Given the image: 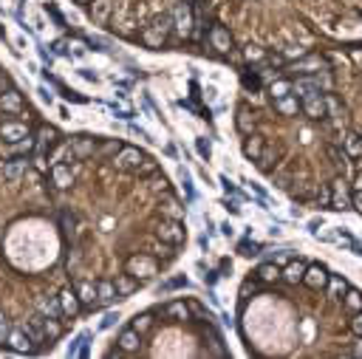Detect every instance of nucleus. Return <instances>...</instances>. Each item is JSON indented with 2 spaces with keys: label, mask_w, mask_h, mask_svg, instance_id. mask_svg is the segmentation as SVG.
Segmentation results:
<instances>
[{
  "label": "nucleus",
  "mask_w": 362,
  "mask_h": 359,
  "mask_svg": "<svg viewBox=\"0 0 362 359\" xmlns=\"http://www.w3.org/2000/svg\"><path fill=\"white\" fill-rule=\"evenodd\" d=\"M156 232H159V237H162L164 244H181V241H184V223L178 221V218L162 221Z\"/></svg>",
  "instance_id": "f257e3e1"
},
{
  "label": "nucleus",
  "mask_w": 362,
  "mask_h": 359,
  "mask_svg": "<svg viewBox=\"0 0 362 359\" xmlns=\"http://www.w3.org/2000/svg\"><path fill=\"white\" fill-rule=\"evenodd\" d=\"M142 161H144V156L136 147H122L114 158V164L119 170H142Z\"/></svg>",
  "instance_id": "f03ea898"
},
{
  "label": "nucleus",
  "mask_w": 362,
  "mask_h": 359,
  "mask_svg": "<svg viewBox=\"0 0 362 359\" xmlns=\"http://www.w3.org/2000/svg\"><path fill=\"white\" fill-rule=\"evenodd\" d=\"M6 345L12 348L15 353H34L37 351V345L29 339V334L23 328H17V331H9V337H6Z\"/></svg>",
  "instance_id": "7ed1b4c3"
},
{
  "label": "nucleus",
  "mask_w": 362,
  "mask_h": 359,
  "mask_svg": "<svg viewBox=\"0 0 362 359\" xmlns=\"http://www.w3.org/2000/svg\"><path fill=\"white\" fill-rule=\"evenodd\" d=\"M173 26H176V31L181 37H187L192 31V12L187 3H178V6L173 9Z\"/></svg>",
  "instance_id": "20e7f679"
},
{
  "label": "nucleus",
  "mask_w": 362,
  "mask_h": 359,
  "mask_svg": "<svg viewBox=\"0 0 362 359\" xmlns=\"http://www.w3.org/2000/svg\"><path fill=\"white\" fill-rule=\"evenodd\" d=\"M300 283H305L308 288H323V286L328 283V272H326V266H320V263L305 266L303 280H300Z\"/></svg>",
  "instance_id": "39448f33"
},
{
  "label": "nucleus",
  "mask_w": 362,
  "mask_h": 359,
  "mask_svg": "<svg viewBox=\"0 0 362 359\" xmlns=\"http://www.w3.org/2000/svg\"><path fill=\"white\" fill-rule=\"evenodd\" d=\"M300 102H303V110H305L308 119H323V116L328 113V105L320 94H312V96H305V99H300Z\"/></svg>",
  "instance_id": "423d86ee"
},
{
  "label": "nucleus",
  "mask_w": 362,
  "mask_h": 359,
  "mask_svg": "<svg viewBox=\"0 0 362 359\" xmlns=\"http://www.w3.org/2000/svg\"><path fill=\"white\" fill-rule=\"evenodd\" d=\"M29 136V128L23 122H6V125H0V139L6 144H15V142H20V139H26Z\"/></svg>",
  "instance_id": "0eeeda50"
},
{
  "label": "nucleus",
  "mask_w": 362,
  "mask_h": 359,
  "mask_svg": "<svg viewBox=\"0 0 362 359\" xmlns=\"http://www.w3.org/2000/svg\"><path fill=\"white\" fill-rule=\"evenodd\" d=\"M331 209H337V212H342V209H351V198H348L345 193V181L337 178L334 181V190H331V204H328Z\"/></svg>",
  "instance_id": "6e6552de"
},
{
  "label": "nucleus",
  "mask_w": 362,
  "mask_h": 359,
  "mask_svg": "<svg viewBox=\"0 0 362 359\" xmlns=\"http://www.w3.org/2000/svg\"><path fill=\"white\" fill-rule=\"evenodd\" d=\"M60 306H63V314L65 317L79 314V309H82V303H79V297H77L74 288H63V291H60Z\"/></svg>",
  "instance_id": "1a4fd4ad"
},
{
  "label": "nucleus",
  "mask_w": 362,
  "mask_h": 359,
  "mask_svg": "<svg viewBox=\"0 0 362 359\" xmlns=\"http://www.w3.org/2000/svg\"><path fill=\"white\" fill-rule=\"evenodd\" d=\"M20 328L26 331V334H29V339H31V342L37 345V348H40V345L45 342V331H43V314H37L34 320H29V323H23Z\"/></svg>",
  "instance_id": "9d476101"
},
{
  "label": "nucleus",
  "mask_w": 362,
  "mask_h": 359,
  "mask_svg": "<svg viewBox=\"0 0 362 359\" xmlns=\"http://www.w3.org/2000/svg\"><path fill=\"white\" fill-rule=\"evenodd\" d=\"M210 43H213L215 51H221V54H227L229 48H232V37H229L227 29H221V26H215L213 31H210Z\"/></svg>",
  "instance_id": "9b49d317"
},
{
  "label": "nucleus",
  "mask_w": 362,
  "mask_h": 359,
  "mask_svg": "<svg viewBox=\"0 0 362 359\" xmlns=\"http://www.w3.org/2000/svg\"><path fill=\"white\" fill-rule=\"evenodd\" d=\"M51 181H54L60 190H68V187L74 184V172H71V167L54 164V170H51Z\"/></svg>",
  "instance_id": "f8f14e48"
},
{
  "label": "nucleus",
  "mask_w": 362,
  "mask_h": 359,
  "mask_svg": "<svg viewBox=\"0 0 362 359\" xmlns=\"http://www.w3.org/2000/svg\"><path fill=\"white\" fill-rule=\"evenodd\" d=\"M128 272H130V274H136V277H139V274H142V277H147V274L156 272V263H153L150 258H130Z\"/></svg>",
  "instance_id": "ddd939ff"
},
{
  "label": "nucleus",
  "mask_w": 362,
  "mask_h": 359,
  "mask_svg": "<svg viewBox=\"0 0 362 359\" xmlns=\"http://www.w3.org/2000/svg\"><path fill=\"white\" fill-rule=\"evenodd\" d=\"M0 108L6 110V113H20L23 110V99L17 91H3L0 94Z\"/></svg>",
  "instance_id": "4468645a"
},
{
  "label": "nucleus",
  "mask_w": 362,
  "mask_h": 359,
  "mask_svg": "<svg viewBox=\"0 0 362 359\" xmlns=\"http://www.w3.org/2000/svg\"><path fill=\"white\" fill-rule=\"evenodd\" d=\"M139 342H142V337H139V331L136 328H125L119 334V348L122 351H128V353L139 351Z\"/></svg>",
  "instance_id": "2eb2a0df"
},
{
  "label": "nucleus",
  "mask_w": 362,
  "mask_h": 359,
  "mask_svg": "<svg viewBox=\"0 0 362 359\" xmlns=\"http://www.w3.org/2000/svg\"><path fill=\"white\" fill-rule=\"evenodd\" d=\"M162 311H164V317H170V320H190V306H187V303H181V300L167 303Z\"/></svg>",
  "instance_id": "dca6fc26"
},
{
  "label": "nucleus",
  "mask_w": 362,
  "mask_h": 359,
  "mask_svg": "<svg viewBox=\"0 0 362 359\" xmlns=\"http://www.w3.org/2000/svg\"><path fill=\"white\" fill-rule=\"evenodd\" d=\"M243 156L252 158V161H261V156H263V139L249 133V139L243 142Z\"/></svg>",
  "instance_id": "f3484780"
},
{
  "label": "nucleus",
  "mask_w": 362,
  "mask_h": 359,
  "mask_svg": "<svg viewBox=\"0 0 362 359\" xmlns=\"http://www.w3.org/2000/svg\"><path fill=\"white\" fill-rule=\"evenodd\" d=\"M26 170H29V156L15 158V161H9V164L3 167V175H6V178H20V175H23Z\"/></svg>",
  "instance_id": "a211bd4d"
},
{
  "label": "nucleus",
  "mask_w": 362,
  "mask_h": 359,
  "mask_svg": "<svg viewBox=\"0 0 362 359\" xmlns=\"http://www.w3.org/2000/svg\"><path fill=\"white\" fill-rule=\"evenodd\" d=\"M114 300H116V286L114 283H108V280L96 283V303H99V306H108V303H114Z\"/></svg>",
  "instance_id": "6ab92c4d"
},
{
  "label": "nucleus",
  "mask_w": 362,
  "mask_h": 359,
  "mask_svg": "<svg viewBox=\"0 0 362 359\" xmlns=\"http://www.w3.org/2000/svg\"><path fill=\"white\" fill-rule=\"evenodd\" d=\"M40 314L43 317H63V306H60V297H43L40 300Z\"/></svg>",
  "instance_id": "aec40b11"
},
{
  "label": "nucleus",
  "mask_w": 362,
  "mask_h": 359,
  "mask_svg": "<svg viewBox=\"0 0 362 359\" xmlns=\"http://www.w3.org/2000/svg\"><path fill=\"white\" fill-rule=\"evenodd\" d=\"M114 286H116V297H128V294H133L136 288H139V280L130 277V274H122Z\"/></svg>",
  "instance_id": "412c9836"
},
{
  "label": "nucleus",
  "mask_w": 362,
  "mask_h": 359,
  "mask_svg": "<svg viewBox=\"0 0 362 359\" xmlns=\"http://www.w3.org/2000/svg\"><path fill=\"white\" fill-rule=\"evenodd\" d=\"M275 108L280 110V113H286V116H294V113H297V108H300V99L294 94L280 96V99H275Z\"/></svg>",
  "instance_id": "4be33fe9"
},
{
  "label": "nucleus",
  "mask_w": 362,
  "mask_h": 359,
  "mask_svg": "<svg viewBox=\"0 0 362 359\" xmlns=\"http://www.w3.org/2000/svg\"><path fill=\"white\" fill-rule=\"evenodd\" d=\"M93 150H96V142H93V139H77L74 147H71V156L74 158H88Z\"/></svg>",
  "instance_id": "5701e85b"
},
{
  "label": "nucleus",
  "mask_w": 362,
  "mask_h": 359,
  "mask_svg": "<svg viewBox=\"0 0 362 359\" xmlns=\"http://www.w3.org/2000/svg\"><path fill=\"white\" fill-rule=\"evenodd\" d=\"M77 297H79V303H85V306H91V309L99 306V303H96V288H93V283H79Z\"/></svg>",
  "instance_id": "b1692460"
},
{
  "label": "nucleus",
  "mask_w": 362,
  "mask_h": 359,
  "mask_svg": "<svg viewBox=\"0 0 362 359\" xmlns=\"http://www.w3.org/2000/svg\"><path fill=\"white\" fill-rule=\"evenodd\" d=\"M303 272H305V266L297 260V263H289L283 269V277H286V283H300L303 280Z\"/></svg>",
  "instance_id": "393cba45"
},
{
  "label": "nucleus",
  "mask_w": 362,
  "mask_h": 359,
  "mask_svg": "<svg viewBox=\"0 0 362 359\" xmlns=\"http://www.w3.org/2000/svg\"><path fill=\"white\" fill-rule=\"evenodd\" d=\"M178 181H181V187H184V193H187V198H195V187H192V175H190V170L187 167H178Z\"/></svg>",
  "instance_id": "a878e982"
},
{
  "label": "nucleus",
  "mask_w": 362,
  "mask_h": 359,
  "mask_svg": "<svg viewBox=\"0 0 362 359\" xmlns=\"http://www.w3.org/2000/svg\"><path fill=\"white\" fill-rule=\"evenodd\" d=\"M269 91H272V96H275V99H280V96H289V94H291V82H289V79H275V82L269 85Z\"/></svg>",
  "instance_id": "bb28decb"
},
{
  "label": "nucleus",
  "mask_w": 362,
  "mask_h": 359,
  "mask_svg": "<svg viewBox=\"0 0 362 359\" xmlns=\"http://www.w3.org/2000/svg\"><path fill=\"white\" fill-rule=\"evenodd\" d=\"M257 277H261V280H277V277H280V269H277L275 260H272V263H263L261 269H257Z\"/></svg>",
  "instance_id": "cd10ccee"
},
{
  "label": "nucleus",
  "mask_w": 362,
  "mask_h": 359,
  "mask_svg": "<svg viewBox=\"0 0 362 359\" xmlns=\"http://www.w3.org/2000/svg\"><path fill=\"white\" fill-rule=\"evenodd\" d=\"M252 128H255V122H252L249 110H246V108H241V110H238V130L249 136V133H252Z\"/></svg>",
  "instance_id": "c85d7f7f"
},
{
  "label": "nucleus",
  "mask_w": 362,
  "mask_h": 359,
  "mask_svg": "<svg viewBox=\"0 0 362 359\" xmlns=\"http://www.w3.org/2000/svg\"><path fill=\"white\" fill-rule=\"evenodd\" d=\"M31 150H34V139L26 136V139H20V142L12 144V150H9V153H12V156H17V153H26V156H29Z\"/></svg>",
  "instance_id": "c756f323"
},
{
  "label": "nucleus",
  "mask_w": 362,
  "mask_h": 359,
  "mask_svg": "<svg viewBox=\"0 0 362 359\" xmlns=\"http://www.w3.org/2000/svg\"><path fill=\"white\" fill-rule=\"evenodd\" d=\"M195 150H198V156L204 158V161H210V156H213V144H210V139L198 136L195 139Z\"/></svg>",
  "instance_id": "7c9ffc66"
},
{
  "label": "nucleus",
  "mask_w": 362,
  "mask_h": 359,
  "mask_svg": "<svg viewBox=\"0 0 362 359\" xmlns=\"http://www.w3.org/2000/svg\"><path fill=\"white\" fill-rule=\"evenodd\" d=\"M164 37H167V34H162L159 29H147V31H144V43L153 45V48H159V45L164 43Z\"/></svg>",
  "instance_id": "2f4dec72"
},
{
  "label": "nucleus",
  "mask_w": 362,
  "mask_h": 359,
  "mask_svg": "<svg viewBox=\"0 0 362 359\" xmlns=\"http://www.w3.org/2000/svg\"><path fill=\"white\" fill-rule=\"evenodd\" d=\"M345 306L351 311H362V294L359 291H348L345 294Z\"/></svg>",
  "instance_id": "473e14b6"
},
{
  "label": "nucleus",
  "mask_w": 362,
  "mask_h": 359,
  "mask_svg": "<svg viewBox=\"0 0 362 359\" xmlns=\"http://www.w3.org/2000/svg\"><path fill=\"white\" fill-rule=\"evenodd\" d=\"M57 88H60V94H63L68 102H79V105H85V102H88L85 96H79L77 91H68V88H65V85H60V82H57Z\"/></svg>",
  "instance_id": "72a5a7b5"
},
{
  "label": "nucleus",
  "mask_w": 362,
  "mask_h": 359,
  "mask_svg": "<svg viewBox=\"0 0 362 359\" xmlns=\"http://www.w3.org/2000/svg\"><path fill=\"white\" fill-rule=\"evenodd\" d=\"M328 280H331V297L340 300V294H345V280H340V277H328Z\"/></svg>",
  "instance_id": "f704fd0d"
},
{
  "label": "nucleus",
  "mask_w": 362,
  "mask_h": 359,
  "mask_svg": "<svg viewBox=\"0 0 362 359\" xmlns=\"http://www.w3.org/2000/svg\"><path fill=\"white\" fill-rule=\"evenodd\" d=\"M150 323H153V320H150V314H136V320H133V325H130V328H136L139 334H142L144 328H150Z\"/></svg>",
  "instance_id": "c9c22d12"
},
{
  "label": "nucleus",
  "mask_w": 362,
  "mask_h": 359,
  "mask_svg": "<svg viewBox=\"0 0 362 359\" xmlns=\"http://www.w3.org/2000/svg\"><path fill=\"white\" fill-rule=\"evenodd\" d=\"M114 323H119V314H116V311H108V314L102 317V323H99V331L114 328Z\"/></svg>",
  "instance_id": "e433bc0d"
},
{
  "label": "nucleus",
  "mask_w": 362,
  "mask_h": 359,
  "mask_svg": "<svg viewBox=\"0 0 362 359\" xmlns=\"http://www.w3.org/2000/svg\"><path fill=\"white\" fill-rule=\"evenodd\" d=\"M241 255H246V258H252V255H261V244L243 241V244H241Z\"/></svg>",
  "instance_id": "4c0bfd02"
},
{
  "label": "nucleus",
  "mask_w": 362,
  "mask_h": 359,
  "mask_svg": "<svg viewBox=\"0 0 362 359\" xmlns=\"http://www.w3.org/2000/svg\"><path fill=\"white\" fill-rule=\"evenodd\" d=\"M345 144H348V153H351V156H359V153H362V142L356 136H348Z\"/></svg>",
  "instance_id": "58836bf2"
},
{
  "label": "nucleus",
  "mask_w": 362,
  "mask_h": 359,
  "mask_svg": "<svg viewBox=\"0 0 362 359\" xmlns=\"http://www.w3.org/2000/svg\"><path fill=\"white\" fill-rule=\"evenodd\" d=\"M314 85L323 88V91H331V77H328V74H317V77H314Z\"/></svg>",
  "instance_id": "ea45409f"
},
{
  "label": "nucleus",
  "mask_w": 362,
  "mask_h": 359,
  "mask_svg": "<svg viewBox=\"0 0 362 359\" xmlns=\"http://www.w3.org/2000/svg\"><path fill=\"white\" fill-rule=\"evenodd\" d=\"M68 54H71V57H85L88 54V48H85V43H68Z\"/></svg>",
  "instance_id": "a19ab883"
},
{
  "label": "nucleus",
  "mask_w": 362,
  "mask_h": 359,
  "mask_svg": "<svg viewBox=\"0 0 362 359\" xmlns=\"http://www.w3.org/2000/svg\"><path fill=\"white\" fill-rule=\"evenodd\" d=\"M164 212H167V215H170V218H178V221H181V212H184V209L178 207L176 201H167V207H164Z\"/></svg>",
  "instance_id": "79ce46f5"
},
{
  "label": "nucleus",
  "mask_w": 362,
  "mask_h": 359,
  "mask_svg": "<svg viewBox=\"0 0 362 359\" xmlns=\"http://www.w3.org/2000/svg\"><path fill=\"white\" fill-rule=\"evenodd\" d=\"M130 133H133V136H139V139H144V142H156V139H153V136H150V133H147V130H144V128H136V125H130Z\"/></svg>",
  "instance_id": "37998d69"
},
{
  "label": "nucleus",
  "mask_w": 362,
  "mask_h": 359,
  "mask_svg": "<svg viewBox=\"0 0 362 359\" xmlns=\"http://www.w3.org/2000/svg\"><path fill=\"white\" fill-rule=\"evenodd\" d=\"M331 158H334V164H342V170H345V161H348L345 153H340L337 147H331Z\"/></svg>",
  "instance_id": "c03bdc74"
},
{
  "label": "nucleus",
  "mask_w": 362,
  "mask_h": 359,
  "mask_svg": "<svg viewBox=\"0 0 362 359\" xmlns=\"http://www.w3.org/2000/svg\"><path fill=\"white\" fill-rule=\"evenodd\" d=\"M351 328H354L356 337H362V311H356V317H354V323H351Z\"/></svg>",
  "instance_id": "a18cd8bd"
},
{
  "label": "nucleus",
  "mask_w": 362,
  "mask_h": 359,
  "mask_svg": "<svg viewBox=\"0 0 362 359\" xmlns=\"http://www.w3.org/2000/svg\"><path fill=\"white\" fill-rule=\"evenodd\" d=\"M93 15H96V20H99V23L108 17V3H105V0H102L99 6H96V12H93Z\"/></svg>",
  "instance_id": "49530a36"
},
{
  "label": "nucleus",
  "mask_w": 362,
  "mask_h": 359,
  "mask_svg": "<svg viewBox=\"0 0 362 359\" xmlns=\"http://www.w3.org/2000/svg\"><path fill=\"white\" fill-rule=\"evenodd\" d=\"M79 77H82V79H88V82H99V77H96V74H91V71H88V68H79Z\"/></svg>",
  "instance_id": "de8ad7c7"
},
{
  "label": "nucleus",
  "mask_w": 362,
  "mask_h": 359,
  "mask_svg": "<svg viewBox=\"0 0 362 359\" xmlns=\"http://www.w3.org/2000/svg\"><path fill=\"white\" fill-rule=\"evenodd\" d=\"M221 235H224V237H232V235H235V226H232L229 221H224V223H221Z\"/></svg>",
  "instance_id": "09e8293b"
},
{
  "label": "nucleus",
  "mask_w": 362,
  "mask_h": 359,
  "mask_svg": "<svg viewBox=\"0 0 362 359\" xmlns=\"http://www.w3.org/2000/svg\"><path fill=\"white\" fill-rule=\"evenodd\" d=\"M6 337H9V325H6V320H3V314H0V345L6 342Z\"/></svg>",
  "instance_id": "8fccbe9b"
},
{
  "label": "nucleus",
  "mask_w": 362,
  "mask_h": 359,
  "mask_svg": "<svg viewBox=\"0 0 362 359\" xmlns=\"http://www.w3.org/2000/svg\"><path fill=\"white\" fill-rule=\"evenodd\" d=\"M320 226H323V218H312L308 221V232H314V235L320 232Z\"/></svg>",
  "instance_id": "3c124183"
},
{
  "label": "nucleus",
  "mask_w": 362,
  "mask_h": 359,
  "mask_svg": "<svg viewBox=\"0 0 362 359\" xmlns=\"http://www.w3.org/2000/svg\"><path fill=\"white\" fill-rule=\"evenodd\" d=\"M286 57H303V48H300V45H289V48H286Z\"/></svg>",
  "instance_id": "603ef678"
},
{
  "label": "nucleus",
  "mask_w": 362,
  "mask_h": 359,
  "mask_svg": "<svg viewBox=\"0 0 362 359\" xmlns=\"http://www.w3.org/2000/svg\"><path fill=\"white\" fill-rule=\"evenodd\" d=\"M351 207H354L356 212H362V190H356V195H354V201H351Z\"/></svg>",
  "instance_id": "864d4df0"
},
{
  "label": "nucleus",
  "mask_w": 362,
  "mask_h": 359,
  "mask_svg": "<svg viewBox=\"0 0 362 359\" xmlns=\"http://www.w3.org/2000/svg\"><path fill=\"white\" fill-rule=\"evenodd\" d=\"M320 201L326 204V207L331 204V190H328V187H323V190H320Z\"/></svg>",
  "instance_id": "5fc2aeb1"
},
{
  "label": "nucleus",
  "mask_w": 362,
  "mask_h": 359,
  "mask_svg": "<svg viewBox=\"0 0 362 359\" xmlns=\"http://www.w3.org/2000/svg\"><path fill=\"white\" fill-rule=\"evenodd\" d=\"M218 181H221V184H224V190H227V193H232V195H235V193H238V190H235V187H232V181H229V178H227V175H221V178H218Z\"/></svg>",
  "instance_id": "6e6d98bb"
},
{
  "label": "nucleus",
  "mask_w": 362,
  "mask_h": 359,
  "mask_svg": "<svg viewBox=\"0 0 362 359\" xmlns=\"http://www.w3.org/2000/svg\"><path fill=\"white\" fill-rule=\"evenodd\" d=\"M348 249L354 252V255H359V258H362V244H359V241H356V237H354V241H351V244H348Z\"/></svg>",
  "instance_id": "4d7b16f0"
},
{
  "label": "nucleus",
  "mask_w": 362,
  "mask_h": 359,
  "mask_svg": "<svg viewBox=\"0 0 362 359\" xmlns=\"http://www.w3.org/2000/svg\"><path fill=\"white\" fill-rule=\"evenodd\" d=\"M275 184H277L280 190H289V178H286V175H277V178H275Z\"/></svg>",
  "instance_id": "13d9d810"
},
{
  "label": "nucleus",
  "mask_w": 362,
  "mask_h": 359,
  "mask_svg": "<svg viewBox=\"0 0 362 359\" xmlns=\"http://www.w3.org/2000/svg\"><path fill=\"white\" fill-rule=\"evenodd\" d=\"M204 280L210 283V286H215V280H218V272H206V274H204Z\"/></svg>",
  "instance_id": "bf43d9fd"
},
{
  "label": "nucleus",
  "mask_w": 362,
  "mask_h": 359,
  "mask_svg": "<svg viewBox=\"0 0 362 359\" xmlns=\"http://www.w3.org/2000/svg\"><path fill=\"white\" fill-rule=\"evenodd\" d=\"M224 204H227V209H229V212H232V215H238V212H241V207H238V204H235V201H224Z\"/></svg>",
  "instance_id": "052dcab7"
},
{
  "label": "nucleus",
  "mask_w": 362,
  "mask_h": 359,
  "mask_svg": "<svg viewBox=\"0 0 362 359\" xmlns=\"http://www.w3.org/2000/svg\"><path fill=\"white\" fill-rule=\"evenodd\" d=\"M215 96H218V91H215V85H210V88H206V99L215 102Z\"/></svg>",
  "instance_id": "680f3d73"
},
{
  "label": "nucleus",
  "mask_w": 362,
  "mask_h": 359,
  "mask_svg": "<svg viewBox=\"0 0 362 359\" xmlns=\"http://www.w3.org/2000/svg\"><path fill=\"white\" fill-rule=\"evenodd\" d=\"M198 246H201V249H210V237H206V235H198Z\"/></svg>",
  "instance_id": "e2e57ef3"
},
{
  "label": "nucleus",
  "mask_w": 362,
  "mask_h": 359,
  "mask_svg": "<svg viewBox=\"0 0 362 359\" xmlns=\"http://www.w3.org/2000/svg\"><path fill=\"white\" fill-rule=\"evenodd\" d=\"M40 94H43V99H45V102H51V99H54V94H51L48 88H40Z\"/></svg>",
  "instance_id": "0e129e2a"
},
{
  "label": "nucleus",
  "mask_w": 362,
  "mask_h": 359,
  "mask_svg": "<svg viewBox=\"0 0 362 359\" xmlns=\"http://www.w3.org/2000/svg\"><path fill=\"white\" fill-rule=\"evenodd\" d=\"M354 190H362V172L356 175V181H354Z\"/></svg>",
  "instance_id": "69168bd1"
},
{
  "label": "nucleus",
  "mask_w": 362,
  "mask_h": 359,
  "mask_svg": "<svg viewBox=\"0 0 362 359\" xmlns=\"http://www.w3.org/2000/svg\"><path fill=\"white\" fill-rule=\"evenodd\" d=\"M354 353H356V356H362V345H356V351H354Z\"/></svg>",
  "instance_id": "338daca9"
},
{
  "label": "nucleus",
  "mask_w": 362,
  "mask_h": 359,
  "mask_svg": "<svg viewBox=\"0 0 362 359\" xmlns=\"http://www.w3.org/2000/svg\"><path fill=\"white\" fill-rule=\"evenodd\" d=\"M77 3H85V0H77Z\"/></svg>",
  "instance_id": "774afa93"
}]
</instances>
